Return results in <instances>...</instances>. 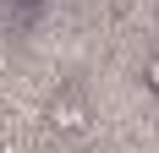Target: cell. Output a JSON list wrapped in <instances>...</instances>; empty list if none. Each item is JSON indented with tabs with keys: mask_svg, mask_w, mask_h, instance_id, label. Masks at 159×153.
<instances>
[{
	"mask_svg": "<svg viewBox=\"0 0 159 153\" xmlns=\"http://www.w3.org/2000/svg\"><path fill=\"white\" fill-rule=\"evenodd\" d=\"M88 120H93V115H88V104H82L77 93H55V104H49V126H55L61 137H82Z\"/></svg>",
	"mask_w": 159,
	"mask_h": 153,
	"instance_id": "6da1fadb",
	"label": "cell"
},
{
	"mask_svg": "<svg viewBox=\"0 0 159 153\" xmlns=\"http://www.w3.org/2000/svg\"><path fill=\"white\" fill-rule=\"evenodd\" d=\"M143 88L159 98V55H148V60H143Z\"/></svg>",
	"mask_w": 159,
	"mask_h": 153,
	"instance_id": "7a4b0ae2",
	"label": "cell"
}]
</instances>
